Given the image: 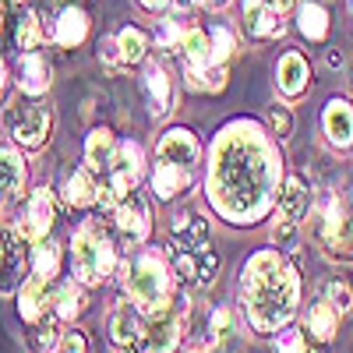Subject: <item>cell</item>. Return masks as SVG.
Segmentation results:
<instances>
[{"mask_svg":"<svg viewBox=\"0 0 353 353\" xmlns=\"http://www.w3.org/2000/svg\"><path fill=\"white\" fill-rule=\"evenodd\" d=\"M307 209H311V188H307L304 176L290 173L286 181H283V191L276 194V216L301 223L307 216Z\"/></svg>","mask_w":353,"mask_h":353,"instance_id":"ac0fdd59","label":"cell"},{"mask_svg":"<svg viewBox=\"0 0 353 353\" xmlns=\"http://www.w3.org/2000/svg\"><path fill=\"white\" fill-rule=\"evenodd\" d=\"M198 4H205V8H226L230 0H198Z\"/></svg>","mask_w":353,"mask_h":353,"instance_id":"f6af8a7d","label":"cell"},{"mask_svg":"<svg viewBox=\"0 0 353 353\" xmlns=\"http://www.w3.org/2000/svg\"><path fill=\"white\" fill-rule=\"evenodd\" d=\"M0 28H4V4H0Z\"/></svg>","mask_w":353,"mask_h":353,"instance_id":"7dc6e473","label":"cell"},{"mask_svg":"<svg viewBox=\"0 0 353 353\" xmlns=\"http://www.w3.org/2000/svg\"><path fill=\"white\" fill-rule=\"evenodd\" d=\"M145 176V149L138 141H121L113 149V159H110V170H106V181L117 188V191H138Z\"/></svg>","mask_w":353,"mask_h":353,"instance_id":"30bf717a","label":"cell"},{"mask_svg":"<svg viewBox=\"0 0 353 353\" xmlns=\"http://www.w3.org/2000/svg\"><path fill=\"white\" fill-rule=\"evenodd\" d=\"M4 128L8 134L21 145V149H39L53 128V113L46 103H28V106H8L4 113Z\"/></svg>","mask_w":353,"mask_h":353,"instance_id":"8992f818","label":"cell"},{"mask_svg":"<svg viewBox=\"0 0 353 353\" xmlns=\"http://www.w3.org/2000/svg\"><path fill=\"white\" fill-rule=\"evenodd\" d=\"M297 237H301V223L283 219V216L272 219V241L279 251H297Z\"/></svg>","mask_w":353,"mask_h":353,"instance_id":"d590c367","label":"cell"},{"mask_svg":"<svg viewBox=\"0 0 353 353\" xmlns=\"http://www.w3.org/2000/svg\"><path fill=\"white\" fill-rule=\"evenodd\" d=\"M57 216H61V209H57L53 191H50V188H36L32 194H28L25 216H21L11 230L18 233L25 244H36V241H43L46 233H50V226L57 223Z\"/></svg>","mask_w":353,"mask_h":353,"instance_id":"ba28073f","label":"cell"},{"mask_svg":"<svg viewBox=\"0 0 353 353\" xmlns=\"http://www.w3.org/2000/svg\"><path fill=\"white\" fill-rule=\"evenodd\" d=\"M4 85H8V64L0 61V92H4Z\"/></svg>","mask_w":353,"mask_h":353,"instance_id":"bcb514c9","label":"cell"},{"mask_svg":"<svg viewBox=\"0 0 353 353\" xmlns=\"http://www.w3.org/2000/svg\"><path fill=\"white\" fill-rule=\"evenodd\" d=\"M184 81H188L191 92H223V88H226V64L209 61L205 68L184 71Z\"/></svg>","mask_w":353,"mask_h":353,"instance_id":"83f0119b","label":"cell"},{"mask_svg":"<svg viewBox=\"0 0 353 353\" xmlns=\"http://www.w3.org/2000/svg\"><path fill=\"white\" fill-rule=\"evenodd\" d=\"M173 269L191 290H209L219 276V254L209 244L198 248H176L173 251Z\"/></svg>","mask_w":353,"mask_h":353,"instance_id":"52a82bcc","label":"cell"},{"mask_svg":"<svg viewBox=\"0 0 353 353\" xmlns=\"http://www.w3.org/2000/svg\"><path fill=\"white\" fill-rule=\"evenodd\" d=\"M57 343H61V329H57L53 318L43 314L36 321V332H32V339H28V346H32L36 353H46V350H57Z\"/></svg>","mask_w":353,"mask_h":353,"instance_id":"e575fe53","label":"cell"},{"mask_svg":"<svg viewBox=\"0 0 353 353\" xmlns=\"http://www.w3.org/2000/svg\"><path fill=\"white\" fill-rule=\"evenodd\" d=\"M244 11V32L258 43H269V39H283L286 25L279 18V11L269 4V0H244L241 4Z\"/></svg>","mask_w":353,"mask_h":353,"instance_id":"4fadbf2b","label":"cell"},{"mask_svg":"<svg viewBox=\"0 0 353 353\" xmlns=\"http://www.w3.org/2000/svg\"><path fill=\"white\" fill-rule=\"evenodd\" d=\"M71 261L81 286H99L117 269V248L96 219H85L71 237Z\"/></svg>","mask_w":353,"mask_h":353,"instance_id":"5b68a950","label":"cell"},{"mask_svg":"<svg viewBox=\"0 0 353 353\" xmlns=\"http://www.w3.org/2000/svg\"><path fill=\"white\" fill-rule=\"evenodd\" d=\"M336 329H339V311H336L325 297L314 301V304L307 307V332H311V339H314V343H332Z\"/></svg>","mask_w":353,"mask_h":353,"instance_id":"484cf974","label":"cell"},{"mask_svg":"<svg viewBox=\"0 0 353 353\" xmlns=\"http://www.w3.org/2000/svg\"><path fill=\"white\" fill-rule=\"evenodd\" d=\"M297 8V28L301 36L311 43H325L329 39V28H332V14L321 0H304V4H293Z\"/></svg>","mask_w":353,"mask_h":353,"instance_id":"ffe728a7","label":"cell"},{"mask_svg":"<svg viewBox=\"0 0 353 353\" xmlns=\"http://www.w3.org/2000/svg\"><path fill=\"white\" fill-rule=\"evenodd\" d=\"M304 332L301 329H283L276 332V353H301L304 350Z\"/></svg>","mask_w":353,"mask_h":353,"instance_id":"60d3db41","label":"cell"},{"mask_svg":"<svg viewBox=\"0 0 353 353\" xmlns=\"http://www.w3.org/2000/svg\"><path fill=\"white\" fill-rule=\"evenodd\" d=\"M21 188H25V159L8 145H0V209H8L21 194Z\"/></svg>","mask_w":353,"mask_h":353,"instance_id":"d6986e66","label":"cell"},{"mask_svg":"<svg viewBox=\"0 0 353 353\" xmlns=\"http://www.w3.org/2000/svg\"><path fill=\"white\" fill-rule=\"evenodd\" d=\"M321 297H325L339 314H350V307H353V293H350V286L339 283V279H329L325 286H321Z\"/></svg>","mask_w":353,"mask_h":353,"instance_id":"8d00e7d4","label":"cell"},{"mask_svg":"<svg viewBox=\"0 0 353 353\" xmlns=\"http://www.w3.org/2000/svg\"><path fill=\"white\" fill-rule=\"evenodd\" d=\"M117 43H121V57H124V68H134V64H145V57H149V36L141 32V28H124V32H117Z\"/></svg>","mask_w":353,"mask_h":353,"instance_id":"4dcf8cb0","label":"cell"},{"mask_svg":"<svg viewBox=\"0 0 353 353\" xmlns=\"http://www.w3.org/2000/svg\"><path fill=\"white\" fill-rule=\"evenodd\" d=\"M99 61L110 71H121L124 68V57H121V43H117V36H103L99 39Z\"/></svg>","mask_w":353,"mask_h":353,"instance_id":"f35d334b","label":"cell"},{"mask_svg":"<svg viewBox=\"0 0 353 353\" xmlns=\"http://www.w3.org/2000/svg\"><path fill=\"white\" fill-rule=\"evenodd\" d=\"M325 61H329V68H339V64H343V53L329 50V53H325Z\"/></svg>","mask_w":353,"mask_h":353,"instance_id":"7bdbcfd3","label":"cell"},{"mask_svg":"<svg viewBox=\"0 0 353 353\" xmlns=\"http://www.w3.org/2000/svg\"><path fill=\"white\" fill-rule=\"evenodd\" d=\"M209 336H212V343H226V339L233 336V311H230V307L212 311V318H209Z\"/></svg>","mask_w":353,"mask_h":353,"instance_id":"74e56055","label":"cell"},{"mask_svg":"<svg viewBox=\"0 0 353 353\" xmlns=\"http://www.w3.org/2000/svg\"><path fill=\"white\" fill-rule=\"evenodd\" d=\"M276 85H279V92H283L286 99H301V96L307 92V85H311V64L304 61L297 50H290V53L279 57Z\"/></svg>","mask_w":353,"mask_h":353,"instance_id":"2e32d148","label":"cell"},{"mask_svg":"<svg viewBox=\"0 0 353 353\" xmlns=\"http://www.w3.org/2000/svg\"><path fill=\"white\" fill-rule=\"evenodd\" d=\"M85 290L78 286V283H64L61 290H53L50 293V307H53V314L61 318V321H71V318H78L81 311H85Z\"/></svg>","mask_w":353,"mask_h":353,"instance_id":"4316f807","label":"cell"},{"mask_svg":"<svg viewBox=\"0 0 353 353\" xmlns=\"http://www.w3.org/2000/svg\"><path fill=\"white\" fill-rule=\"evenodd\" d=\"M166 4H170V0H141V8H149V11H159Z\"/></svg>","mask_w":353,"mask_h":353,"instance_id":"b9f144b4","label":"cell"},{"mask_svg":"<svg viewBox=\"0 0 353 353\" xmlns=\"http://www.w3.org/2000/svg\"><path fill=\"white\" fill-rule=\"evenodd\" d=\"M198 156H201V145H198L194 131L170 128L166 134H159V141H156V166H152V191L163 201L176 198L194 181Z\"/></svg>","mask_w":353,"mask_h":353,"instance_id":"3957f363","label":"cell"},{"mask_svg":"<svg viewBox=\"0 0 353 353\" xmlns=\"http://www.w3.org/2000/svg\"><path fill=\"white\" fill-rule=\"evenodd\" d=\"M88 14L81 8H64L61 14H57V25H53V43L61 50H74L78 43H85L88 36Z\"/></svg>","mask_w":353,"mask_h":353,"instance_id":"44dd1931","label":"cell"},{"mask_svg":"<svg viewBox=\"0 0 353 353\" xmlns=\"http://www.w3.org/2000/svg\"><path fill=\"white\" fill-rule=\"evenodd\" d=\"M28 244L14 230H0V293H14L21 286L25 265H28Z\"/></svg>","mask_w":353,"mask_h":353,"instance_id":"7c38bea8","label":"cell"},{"mask_svg":"<svg viewBox=\"0 0 353 353\" xmlns=\"http://www.w3.org/2000/svg\"><path fill=\"white\" fill-rule=\"evenodd\" d=\"M32 276H39V279H53L57 272H61V248H57V241H50V237H43V241H36L32 244Z\"/></svg>","mask_w":353,"mask_h":353,"instance_id":"f1b7e54d","label":"cell"},{"mask_svg":"<svg viewBox=\"0 0 353 353\" xmlns=\"http://www.w3.org/2000/svg\"><path fill=\"white\" fill-rule=\"evenodd\" d=\"M141 311L131 304V301H121L113 311H110V318H106V332H110V339L121 346V350H128V346H138V339H141Z\"/></svg>","mask_w":353,"mask_h":353,"instance_id":"e0dca14e","label":"cell"},{"mask_svg":"<svg viewBox=\"0 0 353 353\" xmlns=\"http://www.w3.org/2000/svg\"><path fill=\"white\" fill-rule=\"evenodd\" d=\"M46 311H50L46 279H39V276L21 279V286H18V314H21L25 321H39Z\"/></svg>","mask_w":353,"mask_h":353,"instance_id":"603a6c76","label":"cell"},{"mask_svg":"<svg viewBox=\"0 0 353 353\" xmlns=\"http://www.w3.org/2000/svg\"><path fill=\"white\" fill-rule=\"evenodd\" d=\"M145 92H149L152 117H166L173 110V85H170V74L163 71V64H149V71H145Z\"/></svg>","mask_w":353,"mask_h":353,"instance_id":"cb8c5ba5","label":"cell"},{"mask_svg":"<svg viewBox=\"0 0 353 353\" xmlns=\"http://www.w3.org/2000/svg\"><path fill=\"white\" fill-rule=\"evenodd\" d=\"M170 241H173V248L209 244V219H205L194 205H184V209H176L173 219H170Z\"/></svg>","mask_w":353,"mask_h":353,"instance_id":"5bb4252c","label":"cell"},{"mask_svg":"<svg viewBox=\"0 0 353 353\" xmlns=\"http://www.w3.org/2000/svg\"><path fill=\"white\" fill-rule=\"evenodd\" d=\"M113 149H117V138L110 128H96L85 141V166L88 173H106L110 170V159H113Z\"/></svg>","mask_w":353,"mask_h":353,"instance_id":"d4e9b609","label":"cell"},{"mask_svg":"<svg viewBox=\"0 0 353 353\" xmlns=\"http://www.w3.org/2000/svg\"><path fill=\"white\" fill-rule=\"evenodd\" d=\"M269 124H272L276 138H290V134H293V113H290V106L276 103V106L269 110Z\"/></svg>","mask_w":353,"mask_h":353,"instance_id":"ab89813d","label":"cell"},{"mask_svg":"<svg viewBox=\"0 0 353 353\" xmlns=\"http://www.w3.org/2000/svg\"><path fill=\"white\" fill-rule=\"evenodd\" d=\"M181 325H184V307H163L149 314V325L141 329L138 350L141 353H176L181 346Z\"/></svg>","mask_w":353,"mask_h":353,"instance_id":"9c48e42d","label":"cell"},{"mask_svg":"<svg viewBox=\"0 0 353 353\" xmlns=\"http://www.w3.org/2000/svg\"><path fill=\"white\" fill-rule=\"evenodd\" d=\"M14 39H18V46L28 53V50H39V46L50 39V32L43 28V18H39L36 11H25V14L18 18V32H14Z\"/></svg>","mask_w":353,"mask_h":353,"instance_id":"1f68e13d","label":"cell"},{"mask_svg":"<svg viewBox=\"0 0 353 353\" xmlns=\"http://www.w3.org/2000/svg\"><path fill=\"white\" fill-rule=\"evenodd\" d=\"M283 181V156L258 121H230L209 152V191L212 209L226 223H258L276 205Z\"/></svg>","mask_w":353,"mask_h":353,"instance_id":"6da1fadb","label":"cell"},{"mask_svg":"<svg viewBox=\"0 0 353 353\" xmlns=\"http://www.w3.org/2000/svg\"><path fill=\"white\" fill-rule=\"evenodd\" d=\"M64 201L74 205V209H88V205L96 201V181L88 170H74L64 184Z\"/></svg>","mask_w":353,"mask_h":353,"instance_id":"f546056e","label":"cell"},{"mask_svg":"<svg viewBox=\"0 0 353 353\" xmlns=\"http://www.w3.org/2000/svg\"><path fill=\"white\" fill-rule=\"evenodd\" d=\"M269 4H272L276 11H286V8H293V4H297V0H269Z\"/></svg>","mask_w":353,"mask_h":353,"instance_id":"ee69618b","label":"cell"},{"mask_svg":"<svg viewBox=\"0 0 353 353\" xmlns=\"http://www.w3.org/2000/svg\"><path fill=\"white\" fill-rule=\"evenodd\" d=\"M205 36H209V57L216 64H226L233 57V50H237V36H233V28L230 25H212Z\"/></svg>","mask_w":353,"mask_h":353,"instance_id":"836d02e7","label":"cell"},{"mask_svg":"<svg viewBox=\"0 0 353 353\" xmlns=\"http://www.w3.org/2000/svg\"><path fill=\"white\" fill-rule=\"evenodd\" d=\"M188 28H191V25H188L184 18H163L159 28H156V43H159V50H163V53H181Z\"/></svg>","mask_w":353,"mask_h":353,"instance_id":"d6a6232c","label":"cell"},{"mask_svg":"<svg viewBox=\"0 0 353 353\" xmlns=\"http://www.w3.org/2000/svg\"><path fill=\"white\" fill-rule=\"evenodd\" d=\"M244 293V314H248V325L258 336H272L276 329H283L286 321L297 311L301 301V276L297 269L283 258V265L276 272H269L265 279L251 283Z\"/></svg>","mask_w":353,"mask_h":353,"instance_id":"7a4b0ae2","label":"cell"},{"mask_svg":"<svg viewBox=\"0 0 353 353\" xmlns=\"http://www.w3.org/2000/svg\"><path fill=\"white\" fill-rule=\"evenodd\" d=\"M113 223H117V230H121V237L128 244H145L152 233V212H149V205H145V198L138 191H128L121 198V205H117V212H113Z\"/></svg>","mask_w":353,"mask_h":353,"instance_id":"8fae6325","label":"cell"},{"mask_svg":"<svg viewBox=\"0 0 353 353\" xmlns=\"http://www.w3.org/2000/svg\"><path fill=\"white\" fill-rule=\"evenodd\" d=\"M18 85L25 96H43L50 92V64L39 50H28L21 57V68H18Z\"/></svg>","mask_w":353,"mask_h":353,"instance_id":"7402d4cb","label":"cell"},{"mask_svg":"<svg viewBox=\"0 0 353 353\" xmlns=\"http://www.w3.org/2000/svg\"><path fill=\"white\" fill-rule=\"evenodd\" d=\"M350 11H353V0H350Z\"/></svg>","mask_w":353,"mask_h":353,"instance_id":"c3c4849f","label":"cell"},{"mask_svg":"<svg viewBox=\"0 0 353 353\" xmlns=\"http://www.w3.org/2000/svg\"><path fill=\"white\" fill-rule=\"evenodd\" d=\"M124 286L131 293V304L145 314H156L173 304V272L170 258L159 248H141L124 269Z\"/></svg>","mask_w":353,"mask_h":353,"instance_id":"277c9868","label":"cell"},{"mask_svg":"<svg viewBox=\"0 0 353 353\" xmlns=\"http://www.w3.org/2000/svg\"><path fill=\"white\" fill-rule=\"evenodd\" d=\"M321 131L332 149H353V106L346 99H329L321 113Z\"/></svg>","mask_w":353,"mask_h":353,"instance_id":"9a60e30c","label":"cell"}]
</instances>
